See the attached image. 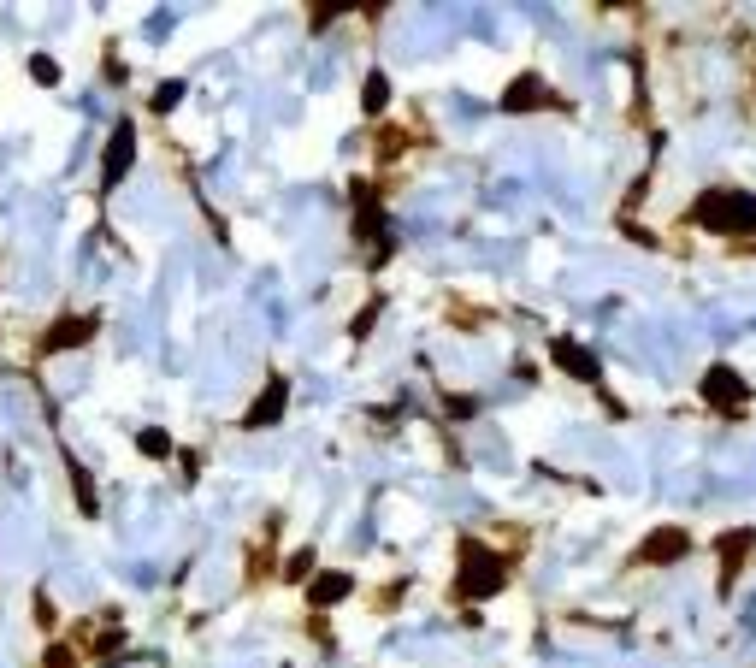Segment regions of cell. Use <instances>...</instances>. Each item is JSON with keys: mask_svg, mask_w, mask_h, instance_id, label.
Instances as JSON below:
<instances>
[{"mask_svg": "<svg viewBox=\"0 0 756 668\" xmlns=\"http://www.w3.org/2000/svg\"><path fill=\"white\" fill-rule=\"evenodd\" d=\"M692 219L703 231H727V237H751L756 231V196L745 190H703L692 207Z\"/></svg>", "mask_w": 756, "mask_h": 668, "instance_id": "cell-1", "label": "cell"}, {"mask_svg": "<svg viewBox=\"0 0 756 668\" xmlns=\"http://www.w3.org/2000/svg\"><path fill=\"white\" fill-rule=\"evenodd\" d=\"M503 580H508V568L479 544V538H461V598H491V592H503Z\"/></svg>", "mask_w": 756, "mask_h": 668, "instance_id": "cell-2", "label": "cell"}, {"mask_svg": "<svg viewBox=\"0 0 756 668\" xmlns=\"http://www.w3.org/2000/svg\"><path fill=\"white\" fill-rule=\"evenodd\" d=\"M697 391H703V402H709V408H721V414H739V408L751 402V385H745V379H739L727 361H715V367L703 373V385H697Z\"/></svg>", "mask_w": 756, "mask_h": 668, "instance_id": "cell-3", "label": "cell"}, {"mask_svg": "<svg viewBox=\"0 0 756 668\" xmlns=\"http://www.w3.org/2000/svg\"><path fill=\"white\" fill-rule=\"evenodd\" d=\"M130 166H136V125L119 119L113 136H107V154H101V184H107V190H113V184H125Z\"/></svg>", "mask_w": 756, "mask_h": 668, "instance_id": "cell-4", "label": "cell"}, {"mask_svg": "<svg viewBox=\"0 0 756 668\" xmlns=\"http://www.w3.org/2000/svg\"><path fill=\"white\" fill-rule=\"evenodd\" d=\"M680 556H692V533L686 527H656V533L638 544V562H650V568H668Z\"/></svg>", "mask_w": 756, "mask_h": 668, "instance_id": "cell-5", "label": "cell"}, {"mask_svg": "<svg viewBox=\"0 0 756 668\" xmlns=\"http://www.w3.org/2000/svg\"><path fill=\"white\" fill-rule=\"evenodd\" d=\"M550 361L562 367L567 379H579V385H597V379H603V367H597V355H591L585 343H573V337H556V343H550Z\"/></svg>", "mask_w": 756, "mask_h": 668, "instance_id": "cell-6", "label": "cell"}, {"mask_svg": "<svg viewBox=\"0 0 756 668\" xmlns=\"http://www.w3.org/2000/svg\"><path fill=\"white\" fill-rule=\"evenodd\" d=\"M284 408H290V385H284V379H272V385L260 391V402L243 414V426H249V432H260V426H278V420H284Z\"/></svg>", "mask_w": 756, "mask_h": 668, "instance_id": "cell-7", "label": "cell"}, {"mask_svg": "<svg viewBox=\"0 0 756 668\" xmlns=\"http://www.w3.org/2000/svg\"><path fill=\"white\" fill-rule=\"evenodd\" d=\"M538 101H550V89H544V77L538 71H526V77H514L503 95V113H532Z\"/></svg>", "mask_w": 756, "mask_h": 668, "instance_id": "cell-8", "label": "cell"}, {"mask_svg": "<svg viewBox=\"0 0 756 668\" xmlns=\"http://www.w3.org/2000/svg\"><path fill=\"white\" fill-rule=\"evenodd\" d=\"M751 544H756V533L751 527H739V533H721V586H733V574H739V562L751 556Z\"/></svg>", "mask_w": 756, "mask_h": 668, "instance_id": "cell-9", "label": "cell"}, {"mask_svg": "<svg viewBox=\"0 0 756 668\" xmlns=\"http://www.w3.org/2000/svg\"><path fill=\"white\" fill-rule=\"evenodd\" d=\"M89 337H95V320H89V314H77V320H60L54 332L42 337V349H48V355H60V349H77V343H89Z\"/></svg>", "mask_w": 756, "mask_h": 668, "instance_id": "cell-10", "label": "cell"}, {"mask_svg": "<svg viewBox=\"0 0 756 668\" xmlns=\"http://www.w3.org/2000/svg\"><path fill=\"white\" fill-rule=\"evenodd\" d=\"M349 598V574H319L314 586H308V603L314 609H325V603H343Z\"/></svg>", "mask_w": 756, "mask_h": 668, "instance_id": "cell-11", "label": "cell"}, {"mask_svg": "<svg viewBox=\"0 0 756 668\" xmlns=\"http://www.w3.org/2000/svg\"><path fill=\"white\" fill-rule=\"evenodd\" d=\"M384 107H390V77H384V71H373V77H367V89H361V113H367V119H378Z\"/></svg>", "mask_w": 756, "mask_h": 668, "instance_id": "cell-12", "label": "cell"}, {"mask_svg": "<svg viewBox=\"0 0 756 668\" xmlns=\"http://www.w3.org/2000/svg\"><path fill=\"white\" fill-rule=\"evenodd\" d=\"M65 468H71V485H77V503H83V509H95V485H89L83 462H77V456H65Z\"/></svg>", "mask_w": 756, "mask_h": 668, "instance_id": "cell-13", "label": "cell"}, {"mask_svg": "<svg viewBox=\"0 0 756 668\" xmlns=\"http://www.w3.org/2000/svg\"><path fill=\"white\" fill-rule=\"evenodd\" d=\"M136 444H142V456H154V462H160V456H172V438H166L160 426H148V432H142Z\"/></svg>", "mask_w": 756, "mask_h": 668, "instance_id": "cell-14", "label": "cell"}, {"mask_svg": "<svg viewBox=\"0 0 756 668\" xmlns=\"http://www.w3.org/2000/svg\"><path fill=\"white\" fill-rule=\"evenodd\" d=\"M178 101H184V83H160L154 89V113H172Z\"/></svg>", "mask_w": 756, "mask_h": 668, "instance_id": "cell-15", "label": "cell"}, {"mask_svg": "<svg viewBox=\"0 0 756 668\" xmlns=\"http://www.w3.org/2000/svg\"><path fill=\"white\" fill-rule=\"evenodd\" d=\"M30 77H36V83H60V66H54V60H30Z\"/></svg>", "mask_w": 756, "mask_h": 668, "instance_id": "cell-16", "label": "cell"}, {"mask_svg": "<svg viewBox=\"0 0 756 668\" xmlns=\"http://www.w3.org/2000/svg\"><path fill=\"white\" fill-rule=\"evenodd\" d=\"M308 568H314V556H308V550H302V556H290V562H284V580H302V574H308Z\"/></svg>", "mask_w": 756, "mask_h": 668, "instance_id": "cell-17", "label": "cell"}]
</instances>
